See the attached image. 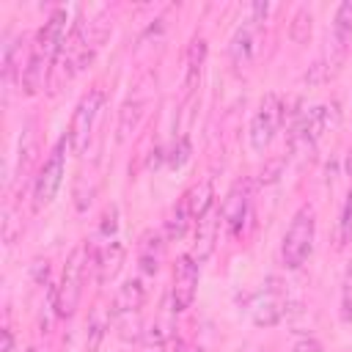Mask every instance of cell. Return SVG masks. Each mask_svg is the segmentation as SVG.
Returning a JSON list of instances; mask_svg holds the SVG:
<instances>
[{"label": "cell", "mask_w": 352, "mask_h": 352, "mask_svg": "<svg viewBox=\"0 0 352 352\" xmlns=\"http://www.w3.org/2000/svg\"><path fill=\"white\" fill-rule=\"evenodd\" d=\"M314 239H316V217H314V209H311V206H302V209L292 217V223H289V228H286V234H283V245H280V258H283V264H286L289 270L302 267L305 258H308L311 250H314Z\"/></svg>", "instance_id": "obj_1"}, {"label": "cell", "mask_w": 352, "mask_h": 352, "mask_svg": "<svg viewBox=\"0 0 352 352\" xmlns=\"http://www.w3.org/2000/svg\"><path fill=\"white\" fill-rule=\"evenodd\" d=\"M85 264H88V248H85V245H77V248L72 250V256L66 258L60 283H58V289H55V314L63 316V319L72 316V314L77 311V305H80Z\"/></svg>", "instance_id": "obj_2"}, {"label": "cell", "mask_w": 352, "mask_h": 352, "mask_svg": "<svg viewBox=\"0 0 352 352\" xmlns=\"http://www.w3.org/2000/svg\"><path fill=\"white\" fill-rule=\"evenodd\" d=\"M63 160H66V138L58 140V146L52 148V154L47 157V162L41 165L36 184H33V206L41 209L47 204H52V198L58 195L60 184H63Z\"/></svg>", "instance_id": "obj_3"}, {"label": "cell", "mask_w": 352, "mask_h": 352, "mask_svg": "<svg viewBox=\"0 0 352 352\" xmlns=\"http://www.w3.org/2000/svg\"><path fill=\"white\" fill-rule=\"evenodd\" d=\"M102 99H104L102 88H94V91H88V94L80 99V104L74 107L72 126H69V146H72L74 154H82V151H85V146H88V140H91L94 121H96L99 107H102Z\"/></svg>", "instance_id": "obj_4"}, {"label": "cell", "mask_w": 352, "mask_h": 352, "mask_svg": "<svg viewBox=\"0 0 352 352\" xmlns=\"http://www.w3.org/2000/svg\"><path fill=\"white\" fill-rule=\"evenodd\" d=\"M280 118H283L280 99L275 94H267L264 102L258 104L253 121H250V146H253V151H264L272 143V138L280 126Z\"/></svg>", "instance_id": "obj_5"}, {"label": "cell", "mask_w": 352, "mask_h": 352, "mask_svg": "<svg viewBox=\"0 0 352 352\" xmlns=\"http://www.w3.org/2000/svg\"><path fill=\"white\" fill-rule=\"evenodd\" d=\"M66 11L58 8L52 11V16L44 22V28L38 30L36 36V44H33V55H38L41 60H47L50 66L58 63L60 52H63V44H66Z\"/></svg>", "instance_id": "obj_6"}, {"label": "cell", "mask_w": 352, "mask_h": 352, "mask_svg": "<svg viewBox=\"0 0 352 352\" xmlns=\"http://www.w3.org/2000/svg\"><path fill=\"white\" fill-rule=\"evenodd\" d=\"M195 289H198V261L187 253L176 261L173 267V286H170V302H173V311L182 314L192 305L195 300Z\"/></svg>", "instance_id": "obj_7"}, {"label": "cell", "mask_w": 352, "mask_h": 352, "mask_svg": "<svg viewBox=\"0 0 352 352\" xmlns=\"http://www.w3.org/2000/svg\"><path fill=\"white\" fill-rule=\"evenodd\" d=\"M286 314V292L280 286H267L264 292L256 294L253 305H250V316H253V324L258 327H272L283 319Z\"/></svg>", "instance_id": "obj_8"}, {"label": "cell", "mask_w": 352, "mask_h": 352, "mask_svg": "<svg viewBox=\"0 0 352 352\" xmlns=\"http://www.w3.org/2000/svg\"><path fill=\"white\" fill-rule=\"evenodd\" d=\"M220 220H223V214L212 206L198 223H195V248H192V258L198 261V264H204L209 256H212V250H214V242H217V228H220Z\"/></svg>", "instance_id": "obj_9"}, {"label": "cell", "mask_w": 352, "mask_h": 352, "mask_svg": "<svg viewBox=\"0 0 352 352\" xmlns=\"http://www.w3.org/2000/svg\"><path fill=\"white\" fill-rule=\"evenodd\" d=\"M146 300V286L140 278H129L118 286L116 300H113V316H126V314H138L140 305Z\"/></svg>", "instance_id": "obj_10"}, {"label": "cell", "mask_w": 352, "mask_h": 352, "mask_svg": "<svg viewBox=\"0 0 352 352\" xmlns=\"http://www.w3.org/2000/svg\"><path fill=\"white\" fill-rule=\"evenodd\" d=\"M220 214H223V223L228 226L231 234H236V231L242 228L245 214H248V190H245L242 184H234V187H231V192H228L226 201H223Z\"/></svg>", "instance_id": "obj_11"}, {"label": "cell", "mask_w": 352, "mask_h": 352, "mask_svg": "<svg viewBox=\"0 0 352 352\" xmlns=\"http://www.w3.org/2000/svg\"><path fill=\"white\" fill-rule=\"evenodd\" d=\"M124 256H126V250H124V245L121 242H107L102 250H99V256H96V283L99 286H104V283H110L116 275H118V270H121V264H124Z\"/></svg>", "instance_id": "obj_12"}, {"label": "cell", "mask_w": 352, "mask_h": 352, "mask_svg": "<svg viewBox=\"0 0 352 352\" xmlns=\"http://www.w3.org/2000/svg\"><path fill=\"white\" fill-rule=\"evenodd\" d=\"M228 50H231V58H234L236 66L248 63L253 58V52H256V22H248V25L236 28Z\"/></svg>", "instance_id": "obj_13"}, {"label": "cell", "mask_w": 352, "mask_h": 352, "mask_svg": "<svg viewBox=\"0 0 352 352\" xmlns=\"http://www.w3.org/2000/svg\"><path fill=\"white\" fill-rule=\"evenodd\" d=\"M187 195V201H190V214H192V220L198 223L212 206H214V190H212V179H204V182H198L192 190H187L184 192Z\"/></svg>", "instance_id": "obj_14"}, {"label": "cell", "mask_w": 352, "mask_h": 352, "mask_svg": "<svg viewBox=\"0 0 352 352\" xmlns=\"http://www.w3.org/2000/svg\"><path fill=\"white\" fill-rule=\"evenodd\" d=\"M173 316H176V311H173V302H170V297H168V302H165V308H162V316L143 333L146 344H154V346L168 344V341L173 338Z\"/></svg>", "instance_id": "obj_15"}, {"label": "cell", "mask_w": 352, "mask_h": 352, "mask_svg": "<svg viewBox=\"0 0 352 352\" xmlns=\"http://www.w3.org/2000/svg\"><path fill=\"white\" fill-rule=\"evenodd\" d=\"M333 36H336V47H338V55L344 52L349 36H352V0H344L338 8H336V16H333Z\"/></svg>", "instance_id": "obj_16"}, {"label": "cell", "mask_w": 352, "mask_h": 352, "mask_svg": "<svg viewBox=\"0 0 352 352\" xmlns=\"http://www.w3.org/2000/svg\"><path fill=\"white\" fill-rule=\"evenodd\" d=\"M204 58H206V41L204 38H192L190 55H187V94H192L195 85H198V80H201Z\"/></svg>", "instance_id": "obj_17"}, {"label": "cell", "mask_w": 352, "mask_h": 352, "mask_svg": "<svg viewBox=\"0 0 352 352\" xmlns=\"http://www.w3.org/2000/svg\"><path fill=\"white\" fill-rule=\"evenodd\" d=\"M110 327V316L104 314V308H96L88 319V338H85V352H99L102 341H104V333Z\"/></svg>", "instance_id": "obj_18"}, {"label": "cell", "mask_w": 352, "mask_h": 352, "mask_svg": "<svg viewBox=\"0 0 352 352\" xmlns=\"http://www.w3.org/2000/svg\"><path fill=\"white\" fill-rule=\"evenodd\" d=\"M190 223H195L192 214H190V201H187V195H182V201L176 204V209H173V214L168 220V236L170 239H182Z\"/></svg>", "instance_id": "obj_19"}, {"label": "cell", "mask_w": 352, "mask_h": 352, "mask_svg": "<svg viewBox=\"0 0 352 352\" xmlns=\"http://www.w3.org/2000/svg\"><path fill=\"white\" fill-rule=\"evenodd\" d=\"M311 11L308 8H297V14L292 16V25H289V38L294 44H305L311 38Z\"/></svg>", "instance_id": "obj_20"}, {"label": "cell", "mask_w": 352, "mask_h": 352, "mask_svg": "<svg viewBox=\"0 0 352 352\" xmlns=\"http://www.w3.org/2000/svg\"><path fill=\"white\" fill-rule=\"evenodd\" d=\"M140 107H143V102H140V99H135V102H126V104L121 107V121H118V140H126V138H129V132L135 129V124H138V118H140Z\"/></svg>", "instance_id": "obj_21"}, {"label": "cell", "mask_w": 352, "mask_h": 352, "mask_svg": "<svg viewBox=\"0 0 352 352\" xmlns=\"http://www.w3.org/2000/svg\"><path fill=\"white\" fill-rule=\"evenodd\" d=\"M349 242H352V190L346 195V204H344V212L338 220V248H344Z\"/></svg>", "instance_id": "obj_22"}, {"label": "cell", "mask_w": 352, "mask_h": 352, "mask_svg": "<svg viewBox=\"0 0 352 352\" xmlns=\"http://www.w3.org/2000/svg\"><path fill=\"white\" fill-rule=\"evenodd\" d=\"M341 316L344 322H352V258L344 272V292H341Z\"/></svg>", "instance_id": "obj_23"}, {"label": "cell", "mask_w": 352, "mask_h": 352, "mask_svg": "<svg viewBox=\"0 0 352 352\" xmlns=\"http://www.w3.org/2000/svg\"><path fill=\"white\" fill-rule=\"evenodd\" d=\"M187 157H190V143H187V138H182L179 140V148L173 146V154H170V165H184L187 162Z\"/></svg>", "instance_id": "obj_24"}, {"label": "cell", "mask_w": 352, "mask_h": 352, "mask_svg": "<svg viewBox=\"0 0 352 352\" xmlns=\"http://www.w3.org/2000/svg\"><path fill=\"white\" fill-rule=\"evenodd\" d=\"M116 217H118V209H116V206L104 209V214H102V234H104V236H107V234H116V228H118Z\"/></svg>", "instance_id": "obj_25"}, {"label": "cell", "mask_w": 352, "mask_h": 352, "mask_svg": "<svg viewBox=\"0 0 352 352\" xmlns=\"http://www.w3.org/2000/svg\"><path fill=\"white\" fill-rule=\"evenodd\" d=\"M292 352H324V346H322L316 338H300Z\"/></svg>", "instance_id": "obj_26"}, {"label": "cell", "mask_w": 352, "mask_h": 352, "mask_svg": "<svg viewBox=\"0 0 352 352\" xmlns=\"http://www.w3.org/2000/svg\"><path fill=\"white\" fill-rule=\"evenodd\" d=\"M280 168H283V160H272V162H270V168H264V170H261V182H267V184H270V182H275V179H278V173H280Z\"/></svg>", "instance_id": "obj_27"}, {"label": "cell", "mask_w": 352, "mask_h": 352, "mask_svg": "<svg viewBox=\"0 0 352 352\" xmlns=\"http://www.w3.org/2000/svg\"><path fill=\"white\" fill-rule=\"evenodd\" d=\"M0 336H3V341H0V352H11V349H14V333H11V327H3Z\"/></svg>", "instance_id": "obj_28"}, {"label": "cell", "mask_w": 352, "mask_h": 352, "mask_svg": "<svg viewBox=\"0 0 352 352\" xmlns=\"http://www.w3.org/2000/svg\"><path fill=\"white\" fill-rule=\"evenodd\" d=\"M267 11H270V3H253V19L250 22H264V16H267Z\"/></svg>", "instance_id": "obj_29"}, {"label": "cell", "mask_w": 352, "mask_h": 352, "mask_svg": "<svg viewBox=\"0 0 352 352\" xmlns=\"http://www.w3.org/2000/svg\"><path fill=\"white\" fill-rule=\"evenodd\" d=\"M190 352H206V349H204V346H198V344H195V346H192V349H190Z\"/></svg>", "instance_id": "obj_30"}, {"label": "cell", "mask_w": 352, "mask_h": 352, "mask_svg": "<svg viewBox=\"0 0 352 352\" xmlns=\"http://www.w3.org/2000/svg\"><path fill=\"white\" fill-rule=\"evenodd\" d=\"M28 352H38V349H36V346H30V349H28Z\"/></svg>", "instance_id": "obj_31"}]
</instances>
